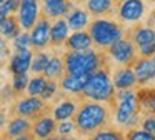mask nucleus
Masks as SVG:
<instances>
[{"label":"nucleus","mask_w":155,"mask_h":140,"mask_svg":"<svg viewBox=\"0 0 155 140\" xmlns=\"http://www.w3.org/2000/svg\"><path fill=\"white\" fill-rule=\"evenodd\" d=\"M5 17H7V13H5V12H4V10L0 8V22H2V20H4V18H5Z\"/></svg>","instance_id":"nucleus-41"},{"label":"nucleus","mask_w":155,"mask_h":140,"mask_svg":"<svg viewBox=\"0 0 155 140\" xmlns=\"http://www.w3.org/2000/svg\"><path fill=\"white\" fill-rule=\"evenodd\" d=\"M107 52L118 65L122 67H130L134 60L137 58V47L130 38H118L112 45L107 47Z\"/></svg>","instance_id":"nucleus-6"},{"label":"nucleus","mask_w":155,"mask_h":140,"mask_svg":"<svg viewBox=\"0 0 155 140\" xmlns=\"http://www.w3.org/2000/svg\"><path fill=\"white\" fill-rule=\"evenodd\" d=\"M65 68H64V58L58 55H54L48 58V63L44 70V77H47L48 80H57L64 75Z\"/></svg>","instance_id":"nucleus-20"},{"label":"nucleus","mask_w":155,"mask_h":140,"mask_svg":"<svg viewBox=\"0 0 155 140\" xmlns=\"http://www.w3.org/2000/svg\"><path fill=\"white\" fill-rule=\"evenodd\" d=\"M102 67V55L95 52L94 48H88L85 52H72L64 58L65 73H94Z\"/></svg>","instance_id":"nucleus-5"},{"label":"nucleus","mask_w":155,"mask_h":140,"mask_svg":"<svg viewBox=\"0 0 155 140\" xmlns=\"http://www.w3.org/2000/svg\"><path fill=\"white\" fill-rule=\"evenodd\" d=\"M12 40H14L15 52H17V50H27V48H30V47H32V43H30V33H28L27 30L20 32L17 37H14Z\"/></svg>","instance_id":"nucleus-30"},{"label":"nucleus","mask_w":155,"mask_h":140,"mask_svg":"<svg viewBox=\"0 0 155 140\" xmlns=\"http://www.w3.org/2000/svg\"><path fill=\"white\" fill-rule=\"evenodd\" d=\"M45 108V103L40 97L28 95L27 98H22L17 103V113L20 117H35Z\"/></svg>","instance_id":"nucleus-12"},{"label":"nucleus","mask_w":155,"mask_h":140,"mask_svg":"<svg viewBox=\"0 0 155 140\" xmlns=\"http://www.w3.org/2000/svg\"><path fill=\"white\" fill-rule=\"evenodd\" d=\"M18 25L22 30H30L35 25V22L38 20L40 15V3L38 0H20V5H18Z\"/></svg>","instance_id":"nucleus-7"},{"label":"nucleus","mask_w":155,"mask_h":140,"mask_svg":"<svg viewBox=\"0 0 155 140\" xmlns=\"http://www.w3.org/2000/svg\"><path fill=\"white\" fill-rule=\"evenodd\" d=\"M28 130H30V122H28L25 117H17V118H14L10 123H8L7 135L14 138V137H18V135L27 133Z\"/></svg>","instance_id":"nucleus-25"},{"label":"nucleus","mask_w":155,"mask_h":140,"mask_svg":"<svg viewBox=\"0 0 155 140\" xmlns=\"http://www.w3.org/2000/svg\"><path fill=\"white\" fill-rule=\"evenodd\" d=\"M118 18L125 23H135L145 15L143 0H122L118 3Z\"/></svg>","instance_id":"nucleus-8"},{"label":"nucleus","mask_w":155,"mask_h":140,"mask_svg":"<svg viewBox=\"0 0 155 140\" xmlns=\"http://www.w3.org/2000/svg\"><path fill=\"white\" fill-rule=\"evenodd\" d=\"M125 140H155V133H150L143 128H130L125 135Z\"/></svg>","instance_id":"nucleus-29"},{"label":"nucleus","mask_w":155,"mask_h":140,"mask_svg":"<svg viewBox=\"0 0 155 140\" xmlns=\"http://www.w3.org/2000/svg\"><path fill=\"white\" fill-rule=\"evenodd\" d=\"M0 140H5V138H0Z\"/></svg>","instance_id":"nucleus-45"},{"label":"nucleus","mask_w":155,"mask_h":140,"mask_svg":"<svg viewBox=\"0 0 155 140\" xmlns=\"http://www.w3.org/2000/svg\"><path fill=\"white\" fill-rule=\"evenodd\" d=\"M18 5H20V0H4L0 8L4 10L7 15H12V13H15L18 10Z\"/></svg>","instance_id":"nucleus-36"},{"label":"nucleus","mask_w":155,"mask_h":140,"mask_svg":"<svg viewBox=\"0 0 155 140\" xmlns=\"http://www.w3.org/2000/svg\"><path fill=\"white\" fill-rule=\"evenodd\" d=\"M138 102H140L142 108H145L148 113H155V90L147 92L142 97H138Z\"/></svg>","instance_id":"nucleus-31"},{"label":"nucleus","mask_w":155,"mask_h":140,"mask_svg":"<svg viewBox=\"0 0 155 140\" xmlns=\"http://www.w3.org/2000/svg\"><path fill=\"white\" fill-rule=\"evenodd\" d=\"M88 77H90V73H67V75L62 78L60 85L65 92L80 95L82 90L85 88V85H87V82H88Z\"/></svg>","instance_id":"nucleus-14"},{"label":"nucleus","mask_w":155,"mask_h":140,"mask_svg":"<svg viewBox=\"0 0 155 140\" xmlns=\"http://www.w3.org/2000/svg\"><path fill=\"white\" fill-rule=\"evenodd\" d=\"M132 70L135 73L137 83H148L155 80V63L150 57H140L135 58L132 63Z\"/></svg>","instance_id":"nucleus-10"},{"label":"nucleus","mask_w":155,"mask_h":140,"mask_svg":"<svg viewBox=\"0 0 155 140\" xmlns=\"http://www.w3.org/2000/svg\"><path fill=\"white\" fill-rule=\"evenodd\" d=\"M42 140H74V138H70V137H62V135H58V137H47V138H42Z\"/></svg>","instance_id":"nucleus-38"},{"label":"nucleus","mask_w":155,"mask_h":140,"mask_svg":"<svg viewBox=\"0 0 155 140\" xmlns=\"http://www.w3.org/2000/svg\"><path fill=\"white\" fill-rule=\"evenodd\" d=\"M70 0H44V15L47 18H60L72 8Z\"/></svg>","instance_id":"nucleus-16"},{"label":"nucleus","mask_w":155,"mask_h":140,"mask_svg":"<svg viewBox=\"0 0 155 140\" xmlns=\"http://www.w3.org/2000/svg\"><path fill=\"white\" fill-rule=\"evenodd\" d=\"M77 108H78V105L74 100H64V102H60L54 108V118L57 120V122H60V120H68L75 115Z\"/></svg>","instance_id":"nucleus-22"},{"label":"nucleus","mask_w":155,"mask_h":140,"mask_svg":"<svg viewBox=\"0 0 155 140\" xmlns=\"http://www.w3.org/2000/svg\"><path fill=\"white\" fill-rule=\"evenodd\" d=\"M65 20H67V25L70 30H85L90 23V13L84 8L72 7L65 15Z\"/></svg>","instance_id":"nucleus-15"},{"label":"nucleus","mask_w":155,"mask_h":140,"mask_svg":"<svg viewBox=\"0 0 155 140\" xmlns=\"http://www.w3.org/2000/svg\"><path fill=\"white\" fill-rule=\"evenodd\" d=\"M30 43L37 50H44L50 43V20L42 17L30 28Z\"/></svg>","instance_id":"nucleus-9"},{"label":"nucleus","mask_w":155,"mask_h":140,"mask_svg":"<svg viewBox=\"0 0 155 140\" xmlns=\"http://www.w3.org/2000/svg\"><path fill=\"white\" fill-rule=\"evenodd\" d=\"M2 3H4V0H0V5H2Z\"/></svg>","instance_id":"nucleus-43"},{"label":"nucleus","mask_w":155,"mask_h":140,"mask_svg":"<svg viewBox=\"0 0 155 140\" xmlns=\"http://www.w3.org/2000/svg\"><path fill=\"white\" fill-rule=\"evenodd\" d=\"M14 140H32V137H30V135H27V133H24V135L14 137Z\"/></svg>","instance_id":"nucleus-39"},{"label":"nucleus","mask_w":155,"mask_h":140,"mask_svg":"<svg viewBox=\"0 0 155 140\" xmlns=\"http://www.w3.org/2000/svg\"><path fill=\"white\" fill-rule=\"evenodd\" d=\"M114 0H87V12L94 17H105L112 12Z\"/></svg>","instance_id":"nucleus-23"},{"label":"nucleus","mask_w":155,"mask_h":140,"mask_svg":"<svg viewBox=\"0 0 155 140\" xmlns=\"http://www.w3.org/2000/svg\"><path fill=\"white\" fill-rule=\"evenodd\" d=\"M65 47L72 52H85L88 48H94V42L87 30H74V33H68Z\"/></svg>","instance_id":"nucleus-11"},{"label":"nucleus","mask_w":155,"mask_h":140,"mask_svg":"<svg viewBox=\"0 0 155 140\" xmlns=\"http://www.w3.org/2000/svg\"><path fill=\"white\" fill-rule=\"evenodd\" d=\"M137 48H138L140 57H152L155 53V42L153 43H147V45H142V47H137Z\"/></svg>","instance_id":"nucleus-37"},{"label":"nucleus","mask_w":155,"mask_h":140,"mask_svg":"<svg viewBox=\"0 0 155 140\" xmlns=\"http://www.w3.org/2000/svg\"><path fill=\"white\" fill-rule=\"evenodd\" d=\"M4 123H5V115L4 113H0V128L4 127Z\"/></svg>","instance_id":"nucleus-40"},{"label":"nucleus","mask_w":155,"mask_h":140,"mask_svg":"<svg viewBox=\"0 0 155 140\" xmlns=\"http://www.w3.org/2000/svg\"><path fill=\"white\" fill-rule=\"evenodd\" d=\"M55 127H57V120H55L54 117L44 115L34 123L32 128H34V135L37 137V138H47V137H50L55 133Z\"/></svg>","instance_id":"nucleus-19"},{"label":"nucleus","mask_w":155,"mask_h":140,"mask_svg":"<svg viewBox=\"0 0 155 140\" xmlns=\"http://www.w3.org/2000/svg\"><path fill=\"white\" fill-rule=\"evenodd\" d=\"M88 140H125V135H122V132L114 128H100L92 133Z\"/></svg>","instance_id":"nucleus-27"},{"label":"nucleus","mask_w":155,"mask_h":140,"mask_svg":"<svg viewBox=\"0 0 155 140\" xmlns=\"http://www.w3.org/2000/svg\"><path fill=\"white\" fill-rule=\"evenodd\" d=\"M110 112L104 102H85L75 112V127L82 135H92L108 123Z\"/></svg>","instance_id":"nucleus-1"},{"label":"nucleus","mask_w":155,"mask_h":140,"mask_svg":"<svg viewBox=\"0 0 155 140\" xmlns=\"http://www.w3.org/2000/svg\"><path fill=\"white\" fill-rule=\"evenodd\" d=\"M57 88H58L57 82H55V80H48L47 85H45V88H44V92L40 93V98H42V100H50L52 97L55 95Z\"/></svg>","instance_id":"nucleus-34"},{"label":"nucleus","mask_w":155,"mask_h":140,"mask_svg":"<svg viewBox=\"0 0 155 140\" xmlns=\"http://www.w3.org/2000/svg\"><path fill=\"white\" fill-rule=\"evenodd\" d=\"M140 127L143 130H147V132H150V133H155V113H147V115L142 118Z\"/></svg>","instance_id":"nucleus-35"},{"label":"nucleus","mask_w":155,"mask_h":140,"mask_svg":"<svg viewBox=\"0 0 155 140\" xmlns=\"http://www.w3.org/2000/svg\"><path fill=\"white\" fill-rule=\"evenodd\" d=\"M0 63H2V58H0Z\"/></svg>","instance_id":"nucleus-44"},{"label":"nucleus","mask_w":155,"mask_h":140,"mask_svg":"<svg viewBox=\"0 0 155 140\" xmlns=\"http://www.w3.org/2000/svg\"><path fill=\"white\" fill-rule=\"evenodd\" d=\"M47 82H48L47 77H44V75H35L34 78L28 80L27 88H25V90L28 92V95H37V97H40V93L44 92Z\"/></svg>","instance_id":"nucleus-26"},{"label":"nucleus","mask_w":155,"mask_h":140,"mask_svg":"<svg viewBox=\"0 0 155 140\" xmlns=\"http://www.w3.org/2000/svg\"><path fill=\"white\" fill-rule=\"evenodd\" d=\"M32 58H34V53H32L30 48L17 50L10 58V72L14 75H17V73H27L30 70Z\"/></svg>","instance_id":"nucleus-13"},{"label":"nucleus","mask_w":155,"mask_h":140,"mask_svg":"<svg viewBox=\"0 0 155 140\" xmlns=\"http://www.w3.org/2000/svg\"><path fill=\"white\" fill-rule=\"evenodd\" d=\"M20 32H22V28H20V25H18L15 17L7 15L2 22H0V37H2V38H10L12 40Z\"/></svg>","instance_id":"nucleus-21"},{"label":"nucleus","mask_w":155,"mask_h":140,"mask_svg":"<svg viewBox=\"0 0 155 140\" xmlns=\"http://www.w3.org/2000/svg\"><path fill=\"white\" fill-rule=\"evenodd\" d=\"M48 58H50V55H48V53L38 52L37 55H34V58H32L30 70L34 73H44L45 67H47V63H48Z\"/></svg>","instance_id":"nucleus-28"},{"label":"nucleus","mask_w":155,"mask_h":140,"mask_svg":"<svg viewBox=\"0 0 155 140\" xmlns=\"http://www.w3.org/2000/svg\"><path fill=\"white\" fill-rule=\"evenodd\" d=\"M28 83V75L27 73H17L14 75V82H12V87H14L15 92H22V90L27 88Z\"/></svg>","instance_id":"nucleus-33"},{"label":"nucleus","mask_w":155,"mask_h":140,"mask_svg":"<svg viewBox=\"0 0 155 140\" xmlns=\"http://www.w3.org/2000/svg\"><path fill=\"white\" fill-rule=\"evenodd\" d=\"M88 33L92 37L94 45L100 47V48H107L115 40L124 37V28L120 27V23L114 22V20H108L105 17H97L88 23Z\"/></svg>","instance_id":"nucleus-4"},{"label":"nucleus","mask_w":155,"mask_h":140,"mask_svg":"<svg viewBox=\"0 0 155 140\" xmlns=\"http://www.w3.org/2000/svg\"><path fill=\"white\" fill-rule=\"evenodd\" d=\"M75 130H77L75 122H72L70 118H68V120H60L58 125L55 127V132H57L58 135H62V137H70Z\"/></svg>","instance_id":"nucleus-32"},{"label":"nucleus","mask_w":155,"mask_h":140,"mask_svg":"<svg viewBox=\"0 0 155 140\" xmlns=\"http://www.w3.org/2000/svg\"><path fill=\"white\" fill-rule=\"evenodd\" d=\"M152 2H155V0H152Z\"/></svg>","instance_id":"nucleus-46"},{"label":"nucleus","mask_w":155,"mask_h":140,"mask_svg":"<svg viewBox=\"0 0 155 140\" xmlns=\"http://www.w3.org/2000/svg\"><path fill=\"white\" fill-rule=\"evenodd\" d=\"M150 58H152V60H153V63H155V53H153V55H152V57H150Z\"/></svg>","instance_id":"nucleus-42"},{"label":"nucleus","mask_w":155,"mask_h":140,"mask_svg":"<svg viewBox=\"0 0 155 140\" xmlns=\"http://www.w3.org/2000/svg\"><path fill=\"white\" fill-rule=\"evenodd\" d=\"M118 100L117 112H115V120L118 125L124 127H134L138 125L140 122V102H138V95L134 92V88L130 90H118V93H115Z\"/></svg>","instance_id":"nucleus-2"},{"label":"nucleus","mask_w":155,"mask_h":140,"mask_svg":"<svg viewBox=\"0 0 155 140\" xmlns=\"http://www.w3.org/2000/svg\"><path fill=\"white\" fill-rule=\"evenodd\" d=\"M132 42L135 43V47H142L147 43H153L155 42V30L150 27H138L134 30L132 35Z\"/></svg>","instance_id":"nucleus-24"},{"label":"nucleus","mask_w":155,"mask_h":140,"mask_svg":"<svg viewBox=\"0 0 155 140\" xmlns=\"http://www.w3.org/2000/svg\"><path fill=\"white\" fill-rule=\"evenodd\" d=\"M82 95L95 102H112L115 98V87L107 70L100 67L90 73L87 85L82 90Z\"/></svg>","instance_id":"nucleus-3"},{"label":"nucleus","mask_w":155,"mask_h":140,"mask_svg":"<svg viewBox=\"0 0 155 140\" xmlns=\"http://www.w3.org/2000/svg\"><path fill=\"white\" fill-rule=\"evenodd\" d=\"M68 33H70V28H68V25H67L65 17H60V18H57L54 23H50V43L52 45L58 47V45H62V43H65Z\"/></svg>","instance_id":"nucleus-18"},{"label":"nucleus","mask_w":155,"mask_h":140,"mask_svg":"<svg viewBox=\"0 0 155 140\" xmlns=\"http://www.w3.org/2000/svg\"><path fill=\"white\" fill-rule=\"evenodd\" d=\"M115 90H130L135 88L137 85V78H135V73L132 70V67H122L120 70H117L112 78Z\"/></svg>","instance_id":"nucleus-17"}]
</instances>
